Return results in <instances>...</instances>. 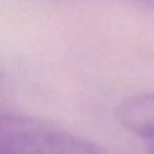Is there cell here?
Listing matches in <instances>:
<instances>
[{"mask_svg": "<svg viewBox=\"0 0 154 154\" xmlns=\"http://www.w3.org/2000/svg\"><path fill=\"white\" fill-rule=\"evenodd\" d=\"M0 154H99L92 142L38 118L3 114Z\"/></svg>", "mask_w": 154, "mask_h": 154, "instance_id": "6da1fadb", "label": "cell"}, {"mask_svg": "<svg viewBox=\"0 0 154 154\" xmlns=\"http://www.w3.org/2000/svg\"><path fill=\"white\" fill-rule=\"evenodd\" d=\"M119 122L125 128L141 138H154V92L126 99L118 109Z\"/></svg>", "mask_w": 154, "mask_h": 154, "instance_id": "7a4b0ae2", "label": "cell"}, {"mask_svg": "<svg viewBox=\"0 0 154 154\" xmlns=\"http://www.w3.org/2000/svg\"><path fill=\"white\" fill-rule=\"evenodd\" d=\"M146 147H147V152H149V154H154V138L146 142Z\"/></svg>", "mask_w": 154, "mask_h": 154, "instance_id": "3957f363", "label": "cell"}, {"mask_svg": "<svg viewBox=\"0 0 154 154\" xmlns=\"http://www.w3.org/2000/svg\"><path fill=\"white\" fill-rule=\"evenodd\" d=\"M134 3H139V4H145V5H154V0H130Z\"/></svg>", "mask_w": 154, "mask_h": 154, "instance_id": "277c9868", "label": "cell"}]
</instances>
